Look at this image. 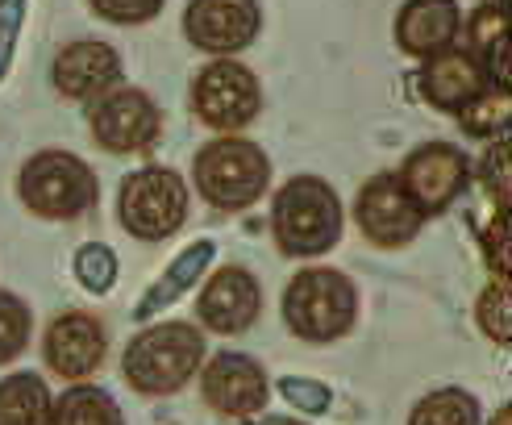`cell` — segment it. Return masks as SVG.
<instances>
[{
    "label": "cell",
    "instance_id": "cell-1",
    "mask_svg": "<svg viewBox=\"0 0 512 425\" xmlns=\"http://www.w3.org/2000/svg\"><path fill=\"white\" fill-rule=\"evenodd\" d=\"M271 238L288 259H317L342 242V205L317 175H296L271 200Z\"/></svg>",
    "mask_w": 512,
    "mask_h": 425
},
{
    "label": "cell",
    "instance_id": "cell-2",
    "mask_svg": "<svg viewBox=\"0 0 512 425\" xmlns=\"http://www.w3.org/2000/svg\"><path fill=\"white\" fill-rule=\"evenodd\" d=\"M204 363V334L188 321H159L125 346V384L138 396H175Z\"/></svg>",
    "mask_w": 512,
    "mask_h": 425
},
{
    "label": "cell",
    "instance_id": "cell-3",
    "mask_svg": "<svg viewBox=\"0 0 512 425\" xmlns=\"http://www.w3.org/2000/svg\"><path fill=\"white\" fill-rule=\"evenodd\" d=\"M192 175H196L200 196L209 200L213 209L234 213V209H250L259 196H267L271 159H267V150L259 142L225 134L209 146H200Z\"/></svg>",
    "mask_w": 512,
    "mask_h": 425
},
{
    "label": "cell",
    "instance_id": "cell-4",
    "mask_svg": "<svg viewBox=\"0 0 512 425\" xmlns=\"http://www.w3.org/2000/svg\"><path fill=\"white\" fill-rule=\"evenodd\" d=\"M284 321L304 342L346 338L358 321V288L334 267H304L284 292Z\"/></svg>",
    "mask_w": 512,
    "mask_h": 425
},
{
    "label": "cell",
    "instance_id": "cell-5",
    "mask_svg": "<svg viewBox=\"0 0 512 425\" xmlns=\"http://www.w3.org/2000/svg\"><path fill=\"white\" fill-rule=\"evenodd\" d=\"M17 192L25 200V209L42 221H75L84 217L96 196L100 184L84 159L67 155V150H42L17 175Z\"/></svg>",
    "mask_w": 512,
    "mask_h": 425
},
{
    "label": "cell",
    "instance_id": "cell-6",
    "mask_svg": "<svg viewBox=\"0 0 512 425\" xmlns=\"http://www.w3.org/2000/svg\"><path fill=\"white\" fill-rule=\"evenodd\" d=\"M121 225L142 242H163L171 238L188 217V184L179 180L171 167H146L134 171L121 184L117 200Z\"/></svg>",
    "mask_w": 512,
    "mask_h": 425
},
{
    "label": "cell",
    "instance_id": "cell-7",
    "mask_svg": "<svg viewBox=\"0 0 512 425\" xmlns=\"http://www.w3.org/2000/svg\"><path fill=\"white\" fill-rule=\"evenodd\" d=\"M192 109L196 117L225 134H238L259 117L263 109V84L246 63L234 59H217L209 67H200V75L192 80Z\"/></svg>",
    "mask_w": 512,
    "mask_h": 425
},
{
    "label": "cell",
    "instance_id": "cell-8",
    "mask_svg": "<svg viewBox=\"0 0 512 425\" xmlns=\"http://www.w3.org/2000/svg\"><path fill=\"white\" fill-rule=\"evenodd\" d=\"M396 184L429 217V213L450 209L454 196H463V188L471 184V163H467V155L458 146L429 142V146H417L413 155L400 163Z\"/></svg>",
    "mask_w": 512,
    "mask_h": 425
},
{
    "label": "cell",
    "instance_id": "cell-9",
    "mask_svg": "<svg viewBox=\"0 0 512 425\" xmlns=\"http://www.w3.org/2000/svg\"><path fill=\"white\" fill-rule=\"evenodd\" d=\"M92 138L109 155H134V150L150 146L163 130L159 105L138 88H113L96 100V109L88 117Z\"/></svg>",
    "mask_w": 512,
    "mask_h": 425
},
{
    "label": "cell",
    "instance_id": "cell-10",
    "mask_svg": "<svg viewBox=\"0 0 512 425\" xmlns=\"http://www.w3.org/2000/svg\"><path fill=\"white\" fill-rule=\"evenodd\" d=\"M354 221L371 246L396 250L417 238V230L425 225V213L408 200V192L396 184V175H375L354 200Z\"/></svg>",
    "mask_w": 512,
    "mask_h": 425
},
{
    "label": "cell",
    "instance_id": "cell-11",
    "mask_svg": "<svg viewBox=\"0 0 512 425\" xmlns=\"http://www.w3.org/2000/svg\"><path fill=\"white\" fill-rule=\"evenodd\" d=\"M263 25V13L254 0H192L184 13V34L192 46L209 50L217 59H229L254 42Z\"/></svg>",
    "mask_w": 512,
    "mask_h": 425
},
{
    "label": "cell",
    "instance_id": "cell-12",
    "mask_svg": "<svg viewBox=\"0 0 512 425\" xmlns=\"http://www.w3.org/2000/svg\"><path fill=\"white\" fill-rule=\"evenodd\" d=\"M200 392H204V405L225 413V417H254L267 405L271 384H267V371L250 355L221 350V355H213L209 363H204Z\"/></svg>",
    "mask_w": 512,
    "mask_h": 425
},
{
    "label": "cell",
    "instance_id": "cell-13",
    "mask_svg": "<svg viewBox=\"0 0 512 425\" xmlns=\"http://www.w3.org/2000/svg\"><path fill=\"white\" fill-rule=\"evenodd\" d=\"M105 355H109L105 321H96L92 313H63L50 321L42 338V359L63 380H88V375L105 367Z\"/></svg>",
    "mask_w": 512,
    "mask_h": 425
},
{
    "label": "cell",
    "instance_id": "cell-14",
    "mask_svg": "<svg viewBox=\"0 0 512 425\" xmlns=\"http://www.w3.org/2000/svg\"><path fill=\"white\" fill-rule=\"evenodd\" d=\"M263 313V288L246 267H221L200 288L196 317L213 334H246Z\"/></svg>",
    "mask_w": 512,
    "mask_h": 425
},
{
    "label": "cell",
    "instance_id": "cell-15",
    "mask_svg": "<svg viewBox=\"0 0 512 425\" xmlns=\"http://www.w3.org/2000/svg\"><path fill=\"white\" fill-rule=\"evenodd\" d=\"M417 84L433 109L463 113L471 100H479L483 88H488V67H483L471 50H442V55L425 59Z\"/></svg>",
    "mask_w": 512,
    "mask_h": 425
},
{
    "label": "cell",
    "instance_id": "cell-16",
    "mask_svg": "<svg viewBox=\"0 0 512 425\" xmlns=\"http://www.w3.org/2000/svg\"><path fill=\"white\" fill-rule=\"evenodd\" d=\"M458 30H463L458 0H408L396 17V42L413 59H433L450 50Z\"/></svg>",
    "mask_w": 512,
    "mask_h": 425
},
{
    "label": "cell",
    "instance_id": "cell-17",
    "mask_svg": "<svg viewBox=\"0 0 512 425\" xmlns=\"http://www.w3.org/2000/svg\"><path fill=\"white\" fill-rule=\"evenodd\" d=\"M121 80V59L105 42H71L55 59V88L71 100H100Z\"/></svg>",
    "mask_w": 512,
    "mask_h": 425
},
{
    "label": "cell",
    "instance_id": "cell-18",
    "mask_svg": "<svg viewBox=\"0 0 512 425\" xmlns=\"http://www.w3.org/2000/svg\"><path fill=\"white\" fill-rule=\"evenodd\" d=\"M209 259H213V242H209V238H204V242H192V246L184 250V255H179V259H175V263H171V267L159 275V280L146 288V296L138 300L134 317H138V321H150V317H155L159 309L175 305V300H179V296H184V292H188V288L200 280V271L209 267Z\"/></svg>",
    "mask_w": 512,
    "mask_h": 425
},
{
    "label": "cell",
    "instance_id": "cell-19",
    "mask_svg": "<svg viewBox=\"0 0 512 425\" xmlns=\"http://www.w3.org/2000/svg\"><path fill=\"white\" fill-rule=\"evenodd\" d=\"M50 392L42 375L13 371L0 380V425H50Z\"/></svg>",
    "mask_w": 512,
    "mask_h": 425
},
{
    "label": "cell",
    "instance_id": "cell-20",
    "mask_svg": "<svg viewBox=\"0 0 512 425\" xmlns=\"http://www.w3.org/2000/svg\"><path fill=\"white\" fill-rule=\"evenodd\" d=\"M50 425H125V417L105 388L75 384L50 405Z\"/></svg>",
    "mask_w": 512,
    "mask_h": 425
},
{
    "label": "cell",
    "instance_id": "cell-21",
    "mask_svg": "<svg viewBox=\"0 0 512 425\" xmlns=\"http://www.w3.org/2000/svg\"><path fill=\"white\" fill-rule=\"evenodd\" d=\"M408 425H479V400L463 388H442L417 400Z\"/></svg>",
    "mask_w": 512,
    "mask_h": 425
},
{
    "label": "cell",
    "instance_id": "cell-22",
    "mask_svg": "<svg viewBox=\"0 0 512 425\" xmlns=\"http://www.w3.org/2000/svg\"><path fill=\"white\" fill-rule=\"evenodd\" d=\"M30 330H34L30 305L13 292H0V363H13L30 346Z\"/></svg>",
    "mask_w": 512,
    "mask_h": 425
},
{
    "label": "cell",
    "instance_id": "cell-23",
    "mask_svg": "<svg viewBox=\"0 0 512 425\" xmlns=\"http://www.w3.org/2000/svg\"><path fill=\"white\" fill-rule=\"evenodd\" d=\"M475 321L479 330L488 334L492 342L508 346L512 338V296H508V280H492L483 288V296L475 300Z\"/></svg>",
    "mask_w": 512,
    "mask_h": 425
},
{
    "label": "cell",
    "instance_id": "cell-24",
    "mask_svg": "<svg viewBox=\"0 0 512 425\" xmlns=\"http://www.w3.org/2000/svg\"><path fill=\"white\" fill-rule=\"evenodd\" d=\"M508 13H504V5H496V0H488L483 9H475L471 13V21H467V34H471V55L483 63L492 55V50L500 46V42H508Z\"/></svg>",
    "mask_w": 512,
    "mask_h": 425
},
{
    "label": "cell",
    "instance_id": "cell-25",
    "mask_svg": "<svg viewBox=\"0 0 512 425\" xmlns=\"http://www.w3.org/2000/svg\"><path fill=\"white\" fill-rule=\"evenodd\" d=\"M75 280H80L88 292L96 296H105L117 280V255L109 246H100V242H88L80 255H75Z\"/></svg>",
    "mask_w": 512,
    "mask_h": 425
},
{
    "label": "cell",
    "instance_id": "cell-26",
    "mask_svg": "<svg viewBox=\"0 0 512 425\" xmlns=\"http://www.w3.org/2000/svg\"><path fill=\"white\" fill-rule=\"evenodd\" d=\"M458 121H463V130L475 134V138H492L500 134L508 125V92H483L479 100H471V105L458 113Z\"/></svg>",
    "mask_w": 512,
    "mask_h": 425
},
{
    "label": "cell",
    "instance_id": "cell-27",
    "mask_svg": "<svg viewBox=\"0 0 512 425\" xmlns=\"http://www.w3.org/2000/svg\"><path fill=\"white\" fill-rule=\"evenodd\" d=\"M88 5L113 25H146L163 13L167 0H88Z\"/></svg>",
    "mask_w": 512,
    "mask_h": 425
},
{
    "label": "cell",
    "instance_id": "cell-28",
    "mask_svg": "<svg viewBox=\"0 0 512 425\" xmlns=\"http://www.w3.org/2000/svg\"><path fill=\"white\" fill-rule=\"evenodd\" d=\"M279 392H284L292 405L304 409V413H325V409H329V396H334L325 384H317V380H296V375L279 384Z\"/></svg>",
    "mask_w": 512,
    "mask_h": 425
},
{
    "label": "cell",
    "instance_id": "cell-29",
    "mask_svg": "<svg viewBox=\"0 0 512 425\" xmlns=\"http://www.w3.org/2000/svg\"><path fill=\"white\" fill-rule=\"evenodd\" d=\"M21 17H25V0H0V80H5V71H9Z\"/></svg>",
    "mask_w": 512,
    "mask_h": 425
},
{
    "label": "cell",
    "instance_id": "cell-30",
    "mask_svg": "<svg viewBox=\"0 0 512 425\" xmlns=\"http://www.w3.org/2000/svg\"><path fill=\"white\" fill-rule=\"evenodd\" d=\"M483 171H488V188H492V196L500 200V209H504L508 205V142H500V146L488 150Z\"/></svg>",
    "mask_w": 512,
    "mask_h": 425
},
{
    "label": "cell",
    "instance_id": "cell-31",
    "mask_svg": "<svg viewBox=\"0 0 512 425\" xmlns=\"http://www.w3.org/2000/svg\"><path fill=\"white\" fill-rule=\"evenodd\" d=\"M488 263H492V271L500 275V280H508V217H504V209L488 230Z\"/></svg>",
    "mask_w": 512,
    "mask_h": 425
},
{
    "label": "cell",
    "instance_id": "cell-32",
    "mask_svg": "<svg viewBox=\"0 0 512 425\" xmlns=\"http://www.w3.org/2000/svg\"><path fill=\"white\" fill-rule=\"evenodd\" d=\"M492 425H512V409H508V405H504V409H500V413H496V417H492Z\"/></svg>",
    "mask_w": 512,
    "mask_h": 425
},
{
    "label": "cell",
    "instance_id": "cell-33",
    "mask_svg": "<svg viewBox=\"0 0 512 425\" xmlns=\"http://www.w3.org/2000/svg\"><path fill=\"white\" fill-rule=\"evenodd\" d=\"M267 425H304V421H288V417H279V421H267Z\"/></svg>",
    "mask_w": 512,
    "mask_h": 425
},
{
    "label": "cell",
    "instance_id": "cell-34",
    "mask_svg": "<svg viewBox=\"0 0 512 425\" xmlns=\"http://www.w3.org/2000/svg\"><path fill=\"white\" fill-rule=\"evenodd\" d=\"M496 5H504V0H496Z\"/></svg>",
    "mask_w": 512,
    "mask_h": 425
}]
</instances>
